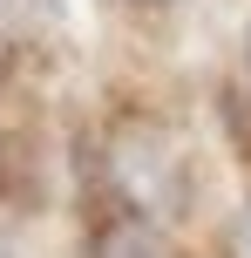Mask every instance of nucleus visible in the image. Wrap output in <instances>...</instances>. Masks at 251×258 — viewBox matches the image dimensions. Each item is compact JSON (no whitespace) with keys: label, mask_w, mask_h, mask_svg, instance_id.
I'll return each instance as SVG.
<instances>
[{"label":"nucleus","mask_w":251,"mask_h":258,"mask_svg":"<svg viewBox=\"0 0 251 258\" xmlns=\"http://www.w3.org/2000/svg\"><path fill=\"white\" fill-rule=\"evenodd\" d=\"M109 258H163V245H156V238H143V231H129V238L109 245Z\"/></svg>","instance_id":"obj_1"},{"label":"nucleus","mask_w":251,"mask_h":258,"mask_svg":"<svg viewBox=\"0 0 251 258\" xmlns=\"http://www.w3.org/2000/svg\"><path fill=\"white\" fill-rule=\"evenodd\" d=\"M238 258H251V211H244V224H238Z\"/></svg>","instance_id":"obj_2"}]
</instances>
